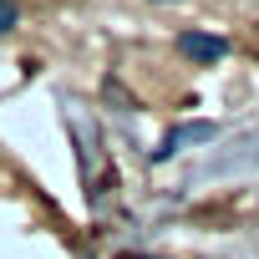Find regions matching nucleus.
I'll list each match as a JSON object with an SVG mask.
<instances>
[{
    "label": "nucleus",
    "instance_id": "obj_2",
    "mask_svg": "<svg viewBox=\"0 0 259 259\" xmlns=\"http://www.w3.org/2000/svg\"><path fill=\"white\" fill-rule=\"evenodd\" d=\"M16 26V6H11V0H0V31H11Z\"/></svg>",
    "mask_w": 259,
    "mask_h": 259
},
{
    "label": "nucleus",
    "instance_id": "obj_1",
    "mask_svg": "<svg viewBox=\"0 0 259 259\" xmlns=\"http://www.w3.org/2000/svg\"><path fill=\"white\" fill-rule=\"evenodd\" d=\"M183 51H188L193 61H219V56H224V41H213V36H198V31H188V36H183Z\"/></svg>",
    "mask_w": 259,
    "mask_h": 259
}]
</instances>
